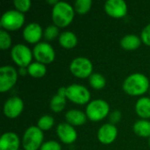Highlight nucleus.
Listing matches in <instances>:
<instances>
[{
  "mask_svg": "<svg viewBox=\"0 0 150 150\" xmlns=\"http://www.w3.org/2000/svg\"><path fill=\"white\" fill-rule=\"evenodd\" d=\"M122 87L124 91L128 95L141 96L148 91L149 88V80L142 73H134L125 79Z\"/></svg>",
  "mask_w": 150,
  "mask_h": 150,
  "instance_id": "1",
  "label": "nucleus"
},
{
  "mask_svg": "<svg viewBox=\"0 0 150 150\" xmlns=\"http://www.w3.org/2000/svg\"><path fill=\"white\" fill-rule=\"evenodd\" d=\"M75 16V10L69 3L59 1L54 5L52 10V19L54 24L58 27L69 25Z\"/></svg>",
  "mask_w": 150,
  "mask_h": 150,
  "instance_id": "2",
  "label": "nucleus"
},
{
  "mask_svg": "<svg viewBox=\"0 0 150 150\" xmlns=\"http://www.w3.org/2000/svg\"><path fill=\"white\" fill-rule=\"evenodd\" d=\"M44 134L38 127L31 126L24 133L22 145L25 150H38L42 146Z\"/></svg>",
  "mask_w": 150,
  "mask_h": 150,
  "instance_id": "3",
  "label": "nucleus"
},
{
  "mask_svg": "<svg viewBox=\"0 0 150 150\" xmlns=\"http://www.w3.org/2000/svg\"><path fill=\"white\" fill-rule=\"evenodd\" d=\"M110 112V106L103 99H95L88 104L85 114L91 121H100L104 120Z\"/></svg>",
  "mask_w": 150,
  "mask_h": 150,
  "instance_id": "4",
  "label": "nucleus"
},
{
  "mask_svg": "<svg viewBox=\"0 0 150 150\" xmlns=\"http://www.w3.org/2000/svg\"><path fill=\"white\" fill-rule=\"evenodd\" d=\"M25 23V16L17 10H9L5 11L0 19L1 26L6 31L18 30Z\"/></svg>",
  "mask_w": 150,
  "mask_h": 150,
  "instance_id": "5",
  "label": "nucleus"
},
{
  "mask_svg": "<svg viewBox=\"0 0 150 150\" xmlns=\"http://www.w3.org/2000/svg\"><path fill=\"white\" fill-rule=\"evenodd\" d=\"M33 56V52L24 44L15 45L11 51V57L12 61L19 66V68L28 67L32 63Z\"/></svg>",
  "mask_w": 150,
  "mask_h": 150,
  "instance_id": "6",
  "label": "nucleus"
},
{
  "mask_svg": "<svg viewBox=\"0 0 150 150\" xmlns=\"http://www.w3.org/2000/svg\"><path fill=\"white\" fill-rule=\"evenodd\" d=\"M66 98L75 104L84 105L90 101L91 92L86 87L73 83L66 87Z\"/></svg>",
  "mask_w": 150,
  "mask_h": 150,
  "instance_id": "7",
  "label": "nucleus"
},
{
  "mask_svg": "<svg viewBox=\"0 0 150 150\" xmlns=\"http://www.w3.org/2000/svg\"><path fill=\"white\" fill-rule=\"evenodd\" d=\"M70 72L78 78L90 77L92 75V62L86 57H76L69 65Z\"/></svg>",
  "mask_w": 150,
  "mask_h": 150,
  "instance_id": "8",
  "label": "nucleus"
},
{
  "mask_svg": "<svg viewBox=\"0 0 150 150\" xmlns=\"http://www.w3.org/2000/svg\"><path fill=\"white\" fill-rule=\"evenodd\" d=\"M33 54L36 61L42 64H49L55 58L54 49L47 42L37 43L33 49Z\"/></svg>",
  "mask_w": 150,
  "mask_h": 150,
  "instance_id": "9",
  "label": "nucleus"
},
{
  "mask_svg": "<svg viewBox=\"0 0 150 150\" xmlns=\"http://www.w3.org/2000/svg\"><path fill=\"white\" fill-rule=\"evenodd\" d=\"M18 80V72L12 66H2L0 68V91L5 92L11 90Z\"/></svg>",
  "mask_w": 150,
  "mask_h": 150,
  "instance_id": "10",
  "label": "nucleus"
},
{
  "mask_svg": "<svg viewBox=\"0 0 150 150\" xmlns=\"http://www.w3.org/2000/svg\"><path fill=\"white\" fill-rule=\"evenodd\" d=\"M24 109V103L23 100L17 97H11L7 99L4 105V114L10 119L17 118L20 115Z\"/></svg>",
  "mask_w": 150,
  "mask_h": 150,
  "instance_id": "11",
  "label": "nucleus"
},
{
  "mask_svg": "<svg viewBox=\"0 0 150 150\" xmlns=\"http://www.w3.org/2000/svg\"><path fill=\"white\" fill-rule=\"evenodd\" d=\"M105 11L112 18H123L127 12V4L124 0H108L105 4Z\"/></svg>",
  "mask_w": 150,
  "mask_h": 150,
  "instance_id": "12",
  "label": "nucleus"
},
{
  "mask_svg": "<svg viewBox=\"0 0 150 150\" xmlns=\"http://www.w3.org/2000/svg\"><path fill=\"white\" fill-rule=\"evenodd\" d=\"M56 133L59 139L65 144H71L77 139L76 129L69 123H60L56 127Z\"/></svg>",
  "mask_w": 150,
  "mask_h": 150,
  "instance_id": "13",
  "label": "nucleus"
},
{
  "mask_svg": "<svg viewBox=\"0 0 150 150\" xmlns=\"http://www.w3.org/2000/svg\"><path fill=\"white\" fill-rule=\"evenodd\" d=\"M118 135L117 127L111 123L104 124L98 131V139L103 144H111L112 143Z\"/></svg>",
  "mask_w": 150,
  "mask_h": 150,
  "instance_id": "14",
  "label": "nucleus"
},
{
  "mask_svg": "<svg viewBox=\"0 0 150 150\" xmlns=\"http://www.w3.org/2000/svg\"><path fill=\"white\" fill-rule=\"evenodd\" d=\"M24 39L31 43H39L42 37V28L38 23H30L23 30Z\"/></svg>",
  "mask_w": 150,
  "mask_h": 150,
  "instance_id": "15",
  "label": "nucleus"
},
{
  "mask_svg": "<svg viewBox=\"0 0 150 150\" xmlns=\"http://www.w3.org/2000/svg\"><path fill=\"white\" fill-rule=\"evenodd\" d=\"M20 141L17 134L7 132L0 139V150H19Z\"/></svg>",
  "mask_w": 150,
  "mask_h": 150,
  "instance_id": "16",
  "label": "nucleus"
},
{
  "mask_svg": "<svg viewBox=\"0 0 150 150\" xmlns=\"http://www.w3.org/2000/svg\"><path fill=\"white\" fill-rule=\"evenodd\" d=\"M66 88L61 87L57 94L53 96L50 101V108L54 112H61L66 105Z\"/></svg>",
  "mask_w": 150,
  "mask_h": 150,
  "instance_id": "17",
  "label": "nucleus"
},
{
  "mask_svg": "<svg viewBox=\"0 0 150 150\" xmlns=\"http://www.w3.org/2000/svg\"><path fill=\"white\" fill-rule=\"evenodd\" d=\"M65 119L67 120V123L70 124L71 126H82L86 122L87 116L86 114L76 109L69 110L65 114Z\"/></svg>",
  "mask_w": 150,
  "mask_h": 150,
  "instance_id": "18",
  "label": "nucleus"
},
{
  "mask_svg": "<svg viewBox=\"0 0 150 150\" xmlns=\"http://www.w3.org/2000/svg\"><path fill=\"white\" fill-rule=\"evenodd\" d=\"M142 43V39L135 34H127L120 40V46L125 50L132 51L137 49Z\"/></svg>",
  "mask_w": 150,
  "mask_h": 150,
  "instance_id": "19",
  "label": "nucleus"
},
{
  "mask_svg": "<svg viewBox=\"0 0 150 150\" xmlns=\"http://www.w3.org/2000/svg\"><path fill=\"white\" fill-rule=\"evenodd\" d=\"M59 43L64 48H73L77 44L76 35L70 31H65L59 35Z\"/></svg>",
  "mask_w": 150,
  "mask_h": 150,
  "instance_id": "20",
  "label": "nucleus"
},
{
  "mask_svg": "<svg viewBox=\"0 0 150 150\" xmlns=\"http://www.w3.org/2000/svg\"><path fill=\"white\" fill-rule=\"evenodd\" d=\"M135 111L137 114L142 119L150 118V98L147 97L138 99L135 105Z\"/></svg>",
  "mask_w": 150,
  "mask_h": 150,
  "instance_id": "21",
  "label": "nucleus"
},
{
  "mask_svg": "<svg viewBox=\"0 0 150 150\" xmlns=\"http://www.w3.org/2000/svg\"><path fill=\"white\" fill-rule=\"evenodd\" d=\"M134 132L141 137H150V121L141 120L134 123Z\"/></svg>",
  "mask_w": 150,
  "mask_h": 150,
  "instance_id": "22",
  "label": "nucleus"
},
{
  "mask_svg": "<svg viewBox=\"0 0 150 150\" xmlns=\"http://www.w3.org/2000/svg\"><path fill=\"white\" fill-rule=\"evenodd\" d=\"M27 71L31 76L34 78H40L46 75L47 68L45 64H42L38 62H32L27 67Z\"/></svg>",
  "mask_w": 150,
  "mask_h": 150,
  "instance_id": "23",
  "label": "nucleus"
},
{
  "mask_svg": "<svg viewBox=\"0 0 150 150\" xmlns=\"http://www.w3.org/2000/svg\"><path fill=\"white\" fill-rule=\"evenodd\" d=\"M89 82L91 87H93L96 90H100L103 89L105 86L106 80L105 77L99 74V73H94L89 77Z\"/></svg>",
  "mask_w": 150,
  "mask_h": 150,
  "instance_id": "24",
  "label": "nucleus"
},
{
  "mask_svg": "<svg viewBox=\"0 0 150 150\" xmlns=\"http://www.w3.org/2000/svg\"><path fill=\"white\" fill-rule=\"evenodd\" d=\"M91 5H92L91 0H77L75 2L74 10L75 12H77L80 15H83L91 10Z\"/></svg>",
  "mask_w": 150,
  "mask_h": 150,
  "instance_id": "25",
  "label": "nucleus"
},
{
  "mask_svg": "<svg viewBox=\"0 0 150 150\" xmlns=\"http://www.w3.org/2000/svg\"><path fill=\"white\" fill-rule=\"evenodd\" d=\"M54 124V120L52 116L44 115L39 119L37 127L42 131H47V130L51 129L53 127Z\"/></svg>",
  "mask_w": 150,
  "mask_h": 150,
  "instance_id": "26",
  "label": "nucleus"
},
{
  "mask_svg": "<svg viewBox=\"0 0 150 150\" xmlns=\"http://www.w3.org/2000/svg\"><path fill=\"white\" fill-rule=\"evenodd\" d=\"M11 45V38L8 32L4 29L0 30V47L2 50L9 48Z\"/></svg>",
  "mask_w": 150,
  "mask_h": 150,
  "instance_id": "27",
  "label": "nucleus"
},
{
  "mask_svg": "<svg viewBox=\"0 0 150 150\" xmlns=\"http://www.w3.org/2000/svg\"><path fill=\"white\" fill-rule=\"evenodd\" d=\"M59 35V28L55 25H51L46 27L44 31V37L47 40H52Z\"/></svg>",
  "mask_w": 150,
  "mask_h": 150,
  "instance_id": "28",
  "label": "nucleus"
},
{
  "mask_svg": "<svg viewBox=\"0 0 150 150\" xmlns=\"http://www.w3.org/2000/svg\"><path fill=\"white\" fill-rule=\"evenodd\" d=\"M13 4L17 11L23 13V12L29 11V9L31 8L32 3L30 0H14Z\"/></svg>",
  "mask_w": 150,
  "mask_h": 150,
  "instance_id": "29",
  "label": "nucleus"
},
{
  "mask_svg": "<svg viewBox=\"0 0 150 150\" xmlns=\"http://www.w3.org/2000/svg\"><path fill=\"white\" fill-rule=\"evenodd\" d=\"M40 150H62V146L55 141H48L42 144Z\"/></svg>",
  "mask_w": 150,
  "mask_h": 150,
  "instance_id": "30",
  "label": "nucleus"
},
{
  "mask_svg": "<svg viewBox=\"0 0 150 150\" xmlns=\"http://www.w3.org/2000/svg\"><path fill=\"white\" fill-rule=\"evenodd\" d=\"M141 39L145 45L150 46V23L143 28L141 34Z\"/></svg>",
  "mask_w": 150,
  "mask_h": 150,
  "instance_id": "31",
  "label": "nucleus"
},
{
  "mask_svg": "<svg viewBox=\"0 0 150 150\" xmlns=\"http://www.w3.org/2000/svg\"><path fill=\"white\" fill-rule=\"evenodd\" d=\"M121 119V113L120 111H113L111 114H110V121L111 124H116L118 123Z\"/></svg>",
  "mask_w": 150,
  "mask_h": 150,
  "instance_id": "32",
  "label": "nucleus"
},
{
  "mask_svg": "<svg viewBox=\"0 0 150 150\" xmlns=\"http://www.w3.org/2000/svg\"><path fill=\"white\" fill-rule=\"evenodd\" d=\"M26 73H28L27 69H25V68H19V74H20V75L24 76V75H25Z\"/></svg>",
  "mask_w": 150,
  "mask_h": 150,
  "instance_id": "33",
  "label": "nucleus"
},
{
  "mask_svg": "<svg viewBox=\"0 0 150 150\" xmlns=\"http://www.w3.org/2000/svg\"><path fill=\"white\" fill-rule=\"evenodd\" d=\"M47 2L48 4H54V5H55V4H57L59 1H57V0H47Z\"/></svg>",
  "mask_w": 150,
  "mask_h": 150,
  "instance_id": "34",
  "label": "nucleus"
},
{
  "mask_svg": "<svg viewBox=\"0 0 150 150\" xmlns=\"http://www.w3.org/2000/svg\"><path fill=\"white\" fill-rule=\"evenodd\" d=\"M149 147H150V137H149Z\"/></svg>",
  "mask_w": 150,
  "mask_h": 150,
  "instance_id": "35",
  "label": "nucleus"
},
{
  "mask_svg": "<svg viewBox=\"0 0 150 150\" xmlns=\"http://www.w3.org/2000/svg\"><path fill=\"white\" fill-rule=\"evenodd\" d=\"M149 94H150V89H149Z\"/></svg>",
  "mask_w": 150,
  "mask_h": 150,
  "instance_id": "36",
  "label": "nucleus"
},
{
  "mask_svg": "<svg viewBox=\"0 0 150 150\" xmlns=\"http://www.w3.org/2000/svg\"><path fill=\"white\" fill-rule=\"evenodd\" d=\"M19 150H22V149H19Z\"/></svg>",
  "mask_w": 150,
  "mask_h": 150,
  "instance_id": "37",
  "label": "nucleus"
}]
</instances>
